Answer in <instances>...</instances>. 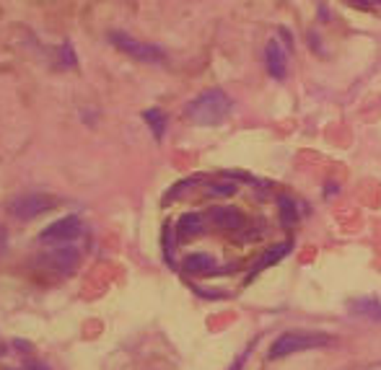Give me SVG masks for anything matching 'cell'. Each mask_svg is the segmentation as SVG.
Instances as JSON below:
<instances>
[{"instance_id":"6da1fadb","label":"cell","mask_w":381,"mask_h":370,"mask_svg":"<svg viewBox=\"0 0 381 370\" xmlns=\"http://www.w3.org/2000/svg\"><path fill=\"white\" fill-rule=\"evenodd\" d=\"M231 109H234V101L229 93L223 88H208L187 104V117L200 127H213L229 117Z\"/></svg>"},{"instance_id":"7a4b0ae2","label":"cell","mask_w":381,"mask_h":370,"mask_svg":"<svg viewBox=\"0 0 381 370\" xmlns=\"http://www.w3.org/2000/svg\"><path fill=\"white\" fill-rule=\"evenodd\" d=\"M335 344L330 334L324 332H306V329H296V332H283L278 339L270 344V352H267V360H283L288 355H296V352H309V349H322Z\"/></svg>"},{"instance_id":"3957f363","label":"cell","mask_w":381,"mask_h":370,"mask_svg":"<svg viewBox=\"0 0 381 370\" xmlns=\"http://www.w3.org/2000/svg\"><path fill=\"white\" fill-rule=\"evenodd\" d=\"M109 42L127 57L137 60V63H164L166 60V52L161 47L151 42H140V39L125 34V31H109Z\"/></svg>"},{"instance_id":"277c9868","label":"cell","mask_w":381,"mask_h":370,"mask_svg":"<svg viewBox=\"0 0 381 370\" xmlns=\"http://www.w3.org/2000/svg\"><path fill=\"white\" fill-rule=\"evenodd\" d=\"M86 233V223L80 221L78 215H65L60 221L50 223L39 233V241L42 243H65V241H78L80 236Z\"/></svg>"},{"instance_id":"5b68a950","label":"cell","mask_w":381,"mask_h":370,"mask_svg":"<svg viewBox=\"0 0 381 370\" xmlns=\"http://www.w3.org/2000/svg\"><path fill=\"white\" fill-rule=\"evenodd\" d=\"M55 205H58V199L50 197V194H42V192L21 194V197H16L11 202V215L19 218V221H31V218L50 213Z\"/></svg>"},{"instance_id":"8992f818","label":"cell","mask_w":381,"mask_h":370,"mask_svg":"<svg viewBox=\"0 0 381 370\" xmlns=\"http://www.w3.org/2000/svg\"><path fill=\"white\" fill-rule=\"evenodd\" d=\"M80 246H75V241L65 243H52V249H47L44 254V264L55 272H73L80 262Z\"/></svg>"},{"instance_id":"52a82bcc","label":"cell","mask_w":381,"mask_h":370,"mask_svg":"<svg viewBox=\"0 0 381 370\" xmlns=\"http://www.w3.org/2000/svg\"><path fill=\"white\" fill-rule=\"evenodd\" d=\"M265 60H267V70L270 75L278 80H283L288 75V63H286V50L281 47L278 39H270L265 47Z\"/></svg>"},{"instance_id":"ba28073f","label":"cell","mask_w":381,"mask_h":370,"mask_svg":"<svg viewBox=\"0 0 381 370\" xmlns=\"http://www.w3.org/2000/svg\"><path fill=\"white\" fill-rule=\"evenodd\" d=\"M210 221L216 223L218 228L223 231H239V228H244V215L234 210V207H213L210 210Z\"/></svg>"},{"instance_id":"9c48e42d","label":"cell","mask_w":381,"mask_h":370,"mask_svg":"<svg viewBox=\"0 0 381 370\" xmlns=\"http://www.w3.org/2000/svg\"><path fill=\"white\" fill-rule=\"evenodd\" d=\"M350 311L360 319H371V321H381V300L376 298H358L350 300Z\"/></svg>"},{"instance_id":"30bf717a","label":"cell","mask_w":381,"mask_h":370,"mask_svg":"<svg viewBox=\"0 0 381 370\" xmlns=\"http://www.w3.org/2000/svg\"><path fill=\"white\" fill-rule=\"evenodd\" d=\"M184 272H189V275H210V272H216V259L210 254H189L184 259Z\"/></svg>"},{"instance_id":"8fae6325","label":"cell","mask_w":381,"mask_h":370,"mask_svg":"<svg viewBox=\"0 0 381 370\" xmlns=\"http://www.w3.org/2000/svg\"><path fill=\"white\" fill-rule=\"evenodd\" d=\"M205 231V218L197 213H187L179 218V238H194Z\"/></svg>"},{"instance_id":"7c38bea8","label":"cell","mask_w":381,"mask_h":370,"mask_svg":"<svg viewBox=\"0 0 381 370\" xmlns=\"http://www.w3.org/2000/svg\"><path fill=\"white\" fill-rule=\"evenodd\" d=\"M291 251V243H278V246H273V249H267L265 254H262V259H259L257 264H254V270H252V275H257V272H262L265 267H270V264H275V262H281L283 256Z\"/></svg>"},{"instance_id":"4fadbf2b","label":"cell","mask_w":381,"mask_h":370,"mask_svg":"<svg viewBox=\"0 0 381 370\" xmlns=\"http://www.w3.org/2000/svg\"><path fill=\"white\" fill-rule=\"evenodd\" d=\"M143 117H145V122H148V127H151L153 137H156V140H161V137H164V132H166V114L161 112V109H148Z\"/></svg>"},{"instance_id":"5bb4252c","label":"cell","mask_w":381,"mask_h":370,"mask_svg":"<svg viewBox=\"0 0 381 370\" xmlns=\"http://www.w3.org/2000/svg\"><path fill=\"white\" fill-rule=\"evenodd\" d=\"M278 205H281V221H283V226L286 228H291V226H296V202L288 194H281L278 197Z\"/></svg>"},{"instance_id":"9a60e30c","label":"cell","mask_w":381,"mask_h":370,"mask_svg":"<svg viewBox=\"0 0 381 370\" xmlns=\"http://www.w3.org/2000/svg\"><path fill=\"white\" fill-rule=\"evenodd\" d=\"M239 186L231 184V181H223V184H210L208 186V194H213V197H229V194H236Z\"/></svg>"},{"instance_id":"2e32d148","label":"cell","mask_w":381,"mask_h":370,"mask_svg":"<svg viewBox=\"0 0 381 370\" xmlns=\"http://www.w3.org/2000/svg\"><path fill=\"white\" fill-rule=\"evenodd\" d=\"M249 349H252V344H249V347H246V349H244V352H241V355H239V357H236V363L231 365V368H229V370H241V368H244V363H246V357H249Z\"/></svg>"},{"instance_id":"e0dca14e","label":"cell","mask_w":381,"mask_h":370,"mask_svg":"<svg viewBox=\"0 0 381 370\" xmlns=\"http://www.w3.org/2000/svg\"><path fill=\"white\" fill-rule=\"evenodd\" d=\"M353 3H358V6H376L381 0H353Z\"/></svg>"},{"instance_id":"ac0fdd59","label":"cell","mask_w":381,"mask_h":370,"mask_svg":"<svg viewBox=\"0 0 381 370\" xmlns=\"http://www.w3.org/2000/svg\"><path fill=\"white\" fill-rule=\"evenodd\" d=\"M34 370H47V368H44V365H36V368Z\"/></svg>"}]
</instances>
